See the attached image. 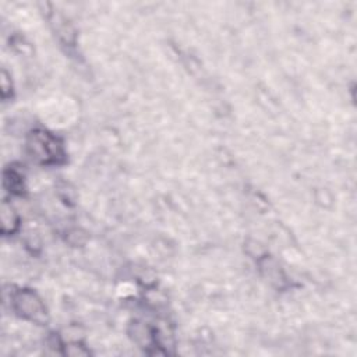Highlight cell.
I'll list each match as a JSON object with an SVG mask.
<instances>
[{"label":"cell","instance_id":"1","mask_svg":"<svg viewBox=\"0 0 357 357\" xmlns=\"http://www.w3.org/2000/svg\"><path fill=\"white\" fill-rule=\"evenodd\" d=\"M28 146L32 151V155H33L32 158L39 159L43 163L57 162V159L61 158L63 155L61 146L57 142V139L43 131L32 132Z\"/></svg>","mask_w":357,"mask_h":357},{"label":"cell","instance_id":"2","mask_svg":"<svg viewBox=\"0 0 357 357\" xmlns=\"http://www.w3.org/2000/svg\"><path fill=\"white\" fill-rule=\"evenodd\" d=\"M15 304H17V310L22 315L29 317L31 319L38 321L45 314V311L42 308V304L39 303V300L32 293H28V291L20 293L15 297Z\"/></svg>","mask_w":357,"mask_h":357}]
</instances>
